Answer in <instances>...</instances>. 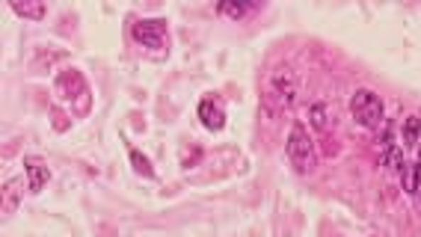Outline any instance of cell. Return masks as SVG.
I'll use <instances>...</instances> for the list:
<instances>
[{
    "label": "cell",
    "mask_w": 421,
    "mask_h": 237,
    "mask_svg": "<svg viewBox=\"0 0 421 237\" xmlns=\"http://www.w3.org/2000/svg\"><path fill=\"white\" fill-rule=\"evenodd\" d=\"M297 101V77L291 69H276L264 80L261 104L267 113H285Z\"/></svg>",
    "instance_id": "cell-1"
},
{
    "label": "cell",
    "mask_w": 421,
    "mask_h": 237,
    "mask_svg": "<svg viewBox=\"0 0 421 237\" xmlns=\"http://www.w3.org/2000/svg\"><path fill=\"white\" fill-rule=\"evenodd\" d=\"M288 160L294 163V169L297 172H302V175H309L312 169L317 166V151H315V143H312V137H309V131L302 128L300 122L291 128V133H288Z\"/></svg>",
    "instance_id": "cell-2"
},
{
    "label": "cell",
    "mask_w": 421,
    "mask_h": 237,
    "mask_svg": "<svg viewBox=\"0 0 421 237\" xmlns=\"http://www.w3.org/2000/svg\"><path fill=\"white\" fill-rule=\"evenodd\" d=\"M350 113L356 118V125H362L368 131H377L383 122V101L371 89H356L350 98Z\"/></svg>",
    "instance_id": "cell-3"
},
{
    "label": "cell",
    "mask_w": 421,
    "mask_h": 237,
    "mask_svg": "<svg viewBox=\"0 0 421 237\" xmlns=\"http://www.w3.org/2000/svg\"><path fill=\"white\" fill-rule=\"evenodd\" d=\"M133 39L148 50H163L166 48V21L163 18H146L133 24Z\"/></svg>",
    "instance_id": "cell-4"
},
{
    "label": "cell",
    "mask_w": 421,
    "mask_h": 237,
    "mask_svg": "<svg viewBox=\"0 0 421 237\" xmlns=\"http://www.w3.org/2000/svg\"><path fill=\"white\" fill-rule=\"evenodd\" d=\"M199 118L208 131H223L226 128V110L220 107V101H217L214 95L199 101Z\"/></svg>",
    "instance_id": "cell-5"
},
{
    "label": "cell",
    "mask_w": 421,
    "mask_h": 237,
    "mask_svg": "<svg viewBox=\"0 0 421 237\" xmlns=\"http://www.w3.org/2000/svg\"><path fill=\"white\" fill-rule=\"evenodd\" d=\"M24 169H27V178H30V187H33V190H42L45 184L50 181V169H48L45 160H39V158H27V160H24Z\"/></svg>",
    "instance_id": "cell-6"
},
{
    "label": "cell",
    "mask_w": 421,
    "mask_h": 237,
    "mask_svg": "<svg viewBox=\"0 0 421 237\" xmlns=\"http://www.w3.org/2000/svg\"><path fill=\"white\" fill-rule=\"evenodd\" d=\"M12 12L21 15V18H33V21H42L45 18V4H27V0H18V4H12Z\"/></svg>",
    "instance_id": "cell-7"
},
{
    "label": "cell",
    "mask_w": 421,
    "mask_h": 237,
    "mask_svg": "<svg viewBox=\"0 0 421 237\" xmlns=\"http://www.w3.org/2000/svg\"><path fill=\"white\" fill-rule=\"evenodd\" d=\"M72 87H75L77 92H83V87H87V83H83V77H80V72H75V69H69L65 75H60V77H57V89H60V92L69 95V92H72ZM69 98H72V95H69Z\"/></svg>",
    "instance_id": "cell-8"
},
{
    "label": "cell",
    "mask_w": 421,
    "mask_h": 237,
    "mask_svg": "<svg viewBox=\"0 0 421 237\" xmlns=\"http://www.w3.org/2000/svg\"><path fill=\"white\" fill-rule=\"evenodd\" d=\"M403 140H407V145H415L421 140V116L403 118Z\"/></svg>",
    "instance_id": "cell-9"
},
{
    "label": "cell",
    "mask_w": 421,
    "mask_h": 237,
    "mask_svg": "<svg viewBox=\"0 0 421 237\" xmlns=\"http://www.w3.org/2000/svg\"><path fill=\"white\" fill-rule=\"evenodd\" d=\"M312 125L321 131V133H327L329 128H332V122H329V110H327V104H321V101H317V104H312Z\"/></svg>",
    "instance_id": "cell-10"
},
{
    "label": "cell",
    "mask_w": 421,
    "mask_h": 237,
    "mask_svg": "<svg viewBox=\"0 0 421 237\" xmlns=\"http://www.w3.org/2000/svg\"><path fill=\"white\" fill-rule=\"evenodd\" d=\"M128 155H131V163H133V169H137L140 175H146V178H155V169H151V163H148V160L140 155L137 148H133V145H128Z\"/></svg>",
    "instance_id": "cell-11"
},
{
    "label": "cell",
    "mask_w": 421,
    "mask_h": 237,
    "mask_svg": "<svg viewBox=\"0 0 421 237\" xmlns=\"http://www.w3.org/2000/svg\"><path fill=\"white\" fill-rule=\"evenodd\" d=\"M252 9H256L252 4H220L217 6V12L226 15V18H244V15L252 12Z\"/></svg>",
    "instance_id": "cell-12"
},
{
    "label": "cell",
    "mask_w": 421,
    "mask_h": 237,
    "mask_svg": "<svg viewBox=\"0 0 421 237\" xmlns=\"http://www.w3.org/2000/svg\"><path fill=\"white\" fill-rule=\"evenodd\" d=\"M383 166H389V169H395V172H400V169H403V151L398 145H389L383 151Z\"/></svg>",
    "instance_id": "cell-13"
},
{
    "label": "cell",
    "mask_w": 421,
    "mask_h": 237,
    "mask_svg": "<svg viewBox=\"0 0 421 237\" xmlns=\"http://www.w3.org/2000/svg\"><path fill=\"white\" fill-rule=\"evenodd\" d=\"M21 181L18 178H12V181H6V211H12L15 205L21 202Z\"/></svg>",
    "instance_id": "cell-14"
},
{
    "label": "cell",
    "mask_w": 421,
    "mask_h": 237,
    "mask_svg": "<svg viewBox=\"0 0 421 237\" xmlns=\"http://www.w3.org/2000/svg\"><path fill=\"white\" fill-rule=\"evenodd\" d=\"M412 190H421V155H418V163H415V187Z\"/></svg>",
    "instance_id": "cell-15"
},
{
    "label": "cell",
    "mask_w": 421,
    "mask_h": 237,
    "mask_svg": "<svg viewBox=\"0 0 421 237\" xmlns=\"http://www.w3.org/2000/svg\"><path fill=\"white\" fill-rule=\"evenodd\" d=\"M418 196H421V190H418Z\"/></svg>",
    "instance_id": "cell-16"
}]
</instances>
